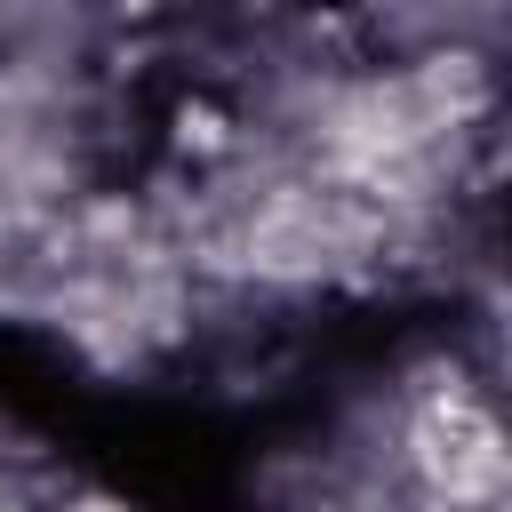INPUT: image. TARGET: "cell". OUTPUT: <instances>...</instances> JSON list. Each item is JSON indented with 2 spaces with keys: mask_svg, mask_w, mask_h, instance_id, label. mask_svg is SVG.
<instances>
[{
  "mask_svg": "<svg viewBox=\"0 0 512 512\" xmlns=\"http://www.w3.org/2000/svg\"><path fill=\"white\" fill-rule=\"evenodd\" d=\"M424 472H432L456 504L488 496V488H496V472H504V456H496V424H488L480 408L448 400V408L424 424Z\"/></svg>",
  "mask_w": 512,
  "mask_h": 512,
  "instance_id": "1",
  "label": "cell"
}]
</instances>
